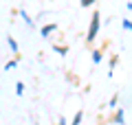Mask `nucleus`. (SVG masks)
I'll use <instances>...</instances> for the list:
<instances>
[{
	"label": "nucleus",
	"instance_id": "nucleus-1",
	"mask_svg": "<svg viewBox=\"0 0 132 125\" xmlns=\"http://www.w3.org/2000/svg\"><path fill=\"white\" fill-rule=\"evenodd\" d=\"M97 31H99V11L93 13V20H90V26H88V35H86V42H95L97 37Z\"/></svg>",
	"mask_w": 132,
	"mask_h": 125
},
{
	"label": "nucleus",
	"instance_id": "nucleus-2",
	"mask_svg": "<svg viewBox=\"0 0 132 125\" xmlns=\"http://www.w3.org/2000/svg\"><path fill=\"white\" fill-rule=\"evenodd\" d=\"M55 29H57V24H46V26H42V37H48Z\"/></svg>",
	"mask_w": 132,
	"mask_h": 125
},
{
	"label": "nucleus",
	"instance_id": "nucleus-3",
	"mask_svg": "<svg viewBox=\"0 0 132 125\" xmlns=\"http://www.w3.org/2000/svg\"><path fill=\"white\" fill-rule=\"evenodd\" d=\"M7 44H9V48H11L13 53H18V44H15V40H13V37H7Z\"/></svg>",
	"mask_w": 132,
	"mask_h": 125
},
{
	"label": "nucleus",
	"instance_id": "nucleus-4",
	"mask_svg": "<svg viewBox=\"0 0 132 125\" xmlns=\"http://www.w3.org/2000/svg\"><path fill=\"white\" fill-rule=\"evenodd\" d=\"M15 92H18L20 97H22V92H24V83H22V81H18V83H15Z\"/></svg>",
	"mask_w": 132,
	"mask_h": 125
},
{
	"label": "nucleus",
	"instance_id": "nucleus-5",
	"mask_svg": "<svg viewBox=\"0 0 132 125\" xmlns=\"http://www.w3.org/2000/svg\"><path fill=\"white\" fill-rule=\"evenodd\" d=\"M81 116H84V114H81V112H77V114H75V119H73V123H71V125H79V123H81Z\"/></svg>",
	"mask_w": 132,
	"mask_h": 125
},
{
	"label": "nucleus",
	"instance_id": "nucleus-6",
	"mask_svg": "<svg viewBox=\"0 0 132 125\" xmlns=\"http://www.w3.org/2000/svg\"><path fill=\"white\" fill-rule=\"evenodd\" d=\"M117 123H119V125H123V110H121V108L117 110Z\"/></svg>",
	"mask_w": 132,
	"mask_h": 125
},
{
	"label": "nucleus",
	"instance_id": "nucleus-7",
	"mask_svg": "<svg viewBox=\"0 0 132 125\" xmlns=\"http://www.w3.org/2000/svg\"><path fill=\"white\" fill-rule=\"evenodd\" d=\"M93 61H95V64H99V61H101V53H99V51L93 53Z\"/></svg>",
	"mask_w": 132,
	"mask_h": 125
},
{
	"label": "nucleus",
	"instance_id": "nucleus-8",
	"mask_svg": "<svg viewBox=\"0 0 132 125\" xmlns=\"http://www.w3.org/2000/svg\"><path fill=\"white\" fill-rule=\"evenodd\" d=\"M55 51L62 53V55H66V53H68V48H66V46H55Z\"/></svg>",
	"mask_w": 132,
	"mask_h": 125
},
{
	"label": "nucleus",
	"instance_id": "nucleus-9",
	"mask_svg": "<svg viewBox=\"0 0 132 125\" xmlns=\"http://www.w3.org/2000/svg\"><path fill=\"white\" fill-rule=\"evenodd\" d=\"M117 101H119V97H117V94H114V97L110 99V108H117Z\"/></svg>",
	"mask_w": 132,
	"mask_h": 125
},
{
	"label": "nucleus",
	"instance_id": "nucleus-10",
	"mask_svg": "<svg viewBox=\"0 0 132 125\" xmlns=\"http://www.w3.org/2000/svg\"><path fill=\"white\" fill-rule=\"evenodd\" d=\"M93 2H95V0H81V7H90Z\"/></svg>",
	"mask_w": 132,
	"mask_h": 125
},
{
	"label": "nucleus",
	"instance_id": "nucleus-11",
	"mask_svg": "<svg viewBox=\"0 0 132 125\" xmlns=\"http://www.w3.org/2000/svg\"><path fill=\"white\" fill-rule=\"evenodd\" d=\"M123 29H132V22H130V20H123Z\"/></svg>",
	"mask_w": 132,
	"mask_h": 125
},
{
	"label": "nucleus",
	"instance_id": "nucleus-12",
	"mask_svg": "<svg viewBox=\"0 0 132 125\" xmlns=\"http://www.w3.org/2000/svg\"><path fill=\"white\" fill-rule=\"evenodd\" d=\"M11 68H15V61H9V64L5 66V70H11Z\"/></svg>",
	"mask_w": 132,
	"mask_h": 125
},
{
	"label": "nucleus",
	"instance_id": "nucleus-13",
	"mask_svg": "<svg viewBox=\"0 0 132 125\" xmlns=\"http://www.w3.org/2000/svg\"><path fill=\"white\" fill-rule=\"evenodd\" d=\"M60 125H66V121H64V119H62V121H60Z\"/></svg>",
	"mask_w": 132,
	"mask_h": 125
}]
</instances>
